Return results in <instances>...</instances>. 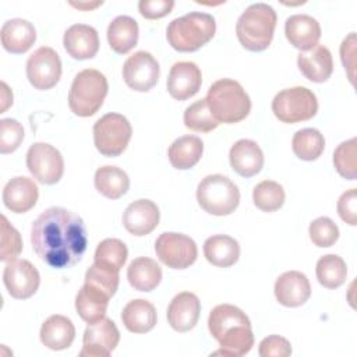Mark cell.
<instances>
[{
	"label": "cell",
	"instance_id": "1",
	"mask_svg": "<svg viewBox=\"0 0 357 357\" xmlns=\"http://www.w3.org/2000/svg\"><path fill=\"white\" fill-rule=\"evenodd\" d=\"M31 243L35 254L50 268H70L86 251V229L82 218L73 211L52 206L32 223Z\"/></svg>",
	"mask_w": 357,
	"mask_h": 357
},
{
	"label": "cell",
	"instance_id": "2",
	"mask_svg": "<svg viewBox=\"0 0 357 357\" xmlns=\"http://www.w3.org/2000/svg\"><path fill=\"white\" fill-rule=\"evenodd\" d=\"M208 328L220 346L213 354L240 357L254 346L251 322L245 312L231 304L216 305L208 318Z\"/></svg>",
	"mask_w": 357,
	"mask_h": 357
},
{
	"label": "cell",
	"instance_id": "3",
	"mask_svg": "<svg viewBox=\"0 0 357 357\" xmlns=\"http://www.w3.org/2000/svg\"><path fill=\"white\" fill-rule=\"evenodd\" d=\"M276 21V11L271 6L265 3L248 6L236 24L238 42L250 52H262L268 49L273 39Z\"/></svg>",
	"mask_w": 357,
	"mask_h": 357
},
{
	"label": "cell",
	"instance_id": "4",
	"mask_svg": "<svg viewBox=\"0 0 357 357\" xmlns=\"http://www.w3.org/2000/svg\"><path fill=\"white\" fill-rule=\"evenodd\" d=\"M206 102L213 119L220 124L244 120L251 110V100L243 86L230 78L213 82L206 93Z\"/></svg>",
	"mask_w": 357,
	"mask_h": 357
},
{
	"label": "cell",
	"instance_id": "5",
	"mask_svg": "<svg viewBox=\"0 0 357 357\" xmlns=\"http://www.w3.org/2000/svg\"><path fill=\"white\" fill-rule=\"evenodd\" d=\"M216 32L215 18L208 13H188L174 18L166 29L169 45L177 52H195L206 45Z\"/></svg>",
	"mask_w": 357,
	"mask_h": 357
},
{
	"label": "cell",
	"instance_id": "6",
	"mask_svg": "<svg viewBox=\"0 0 357 357\" xmlns=\"http://www.w3.org/2000/svg\"><path fill=\"white\" fill-rule=\"evenodd\" d=\"M107 89V79L100 71L95 68L79 71L73 79L68 92V106L71 112L79 117L93 116L102 107Z\"/></svg>",
	"mask_w": 357,
	"mask_h": 357
},
{
	"label": "cell",
	"instance_id": "7",
	"mask_svg": "<svg viewBox=\"0 0 357 357\" xmlns=\"http://www.w3.org/2000/svg\"><path fill=\"white\" fill-rule=\"evenodd\" d=\"M197 201L205 212L215 216H226L237 209L240 191L229 177L209 174L197 187Z\"/></svg>",
	"mask_w": 357,
	"mask_h": 357
},
{
	"label": "cell",
	"instance_id": "8",
	"mask_svg": "<svg viewBox=\"0 0 357 357\" xmlns=\"http://www.w3.org/2000/svg\"><path fill=\"white\" fill-rule=\"evenodd\" d=\"M272 112L282 123L296 124L312 119L318 112L315 93L305 86L280 91L272 100Z\"/></svg>",
	"mask_w": 357,
	"mask_h": 357
},
{
	"label": "cell",
	"instance_id": "9",
	"mask_svg": "<svg viewBox=\"0 0 357 357\" xmlns=\"http://www.w3.org/2000/svg\"><path fill=\"white\" fill-rule=\"evenodd\" d=\"M131 134L130 121L119 113H107L93 124L95 146L107 158L121 155L131 139Z\"/></svg>",
	"mask_w": 357,
	"mask_h": 357
},
{
	"label": "cell",
	"instance_id": "10",
	"mask_svg": "<svg viewBox=\"0 0 357 357\" xmlns=\"http://www.w3.org/2000/svg\"><path fill=\"white\" fill-rule=\"evenodd\" d=\"M155 251L158 258L172 269H185L198 257L195 241L185 234L174 231L162 233L155 241Z\"/></svg>",
	"mask_w": 357,
	"mask_h": 357
},
{
	"label": "cell",
	"instance_id": "11",
	"mask_svg": "<svg viewBox=\"0 0 357 357\" xmlns=\"http://www.w3.org/2000/svg\"><path fill=\"white\" fill-rule=\"evenodd\" d=\"M26 167L39 183L52 185L63 177L64 159L53 145L35 142L26 152Z\"/></svg>",
	"mask_w": 357,
	"mask_h": 357
},
{
	"label": "cell",
	"instance_id": "12",
	"mask_svg": "<svg viewBox=\"0 0 357 357\" xmlns=\"http://www.w3.org/2000/svg\"><path fill=\"white\" fill-rule=\"evenodd\" d=\"M26 77L35 89H52L61 77V60L56 50L47 46L36 49L26 60Z\"/></svg>",
	"mask_w": 357,
	"mask_h": 357
},
{
	"label": "cell",
	"instance_id": "13",
	"mask_svg": "<svg viewBox=\"0 0 357 357\" xmlns=\"http://www.w3.org/2000/svg\"><path fill=\"white\" fill-rule=\"evenodd\" d=\"M160 75V67L156 59L145 50L131 54L123 66V79L128 88L137 92H148L152 89Z\"/></svg>",
	"mask_w": 357,
	"mask_h": 357
},
{
	"label": "cell",
	"instance_id": "14",
	"mask_svg": "<svg viewBox=\"0 0 357 357\" xmlns=\"http://www.w3.org/2000/svg\"><path fill=\"white\" fill-rule=\"evenodd\" d=\"M82 342L79 357H109L120 342V332L110 318L103 317L93 324H88Z\"/></svg>",
	"mask_w": 357,
	"mask_h": 357
},
{
	"label": "cell",
	"instance_id": "15",
	"mask_svg": "<svg viewBox=\"0 0 357 357\" xmlns=\"http://www.w3.org/2000/svg\"><path fill=\"white\" fill-rule=\"evenodd\" d=\"M3 282L8 294L18 300L32 297L40 284L38 269L26 259H13L4 266Z\"/></svg>",
	"mask_w": 357,
	"mask_h": 357
},
{
	"label": "cell",
	"instance_id": "16",
	"mask_svg": "<svg viewBox=\"0 0 357 357\" xmlns=\"http://www.w3.org/2000/svg\"><path fill=\"white\" fill-rule=\"evenodd\" d=\"M202 84L199 67L192 61H178L170 68L167 77V92L177 100H185L194 96Z\"/></svg>",
	"mask_w": 357,
	"mask_h": 357
},
{
	"label": "cell",
	"instance_id": "17",
	"mask_svg": "<svg viewBox=\"0 0 357 357\" xmlns=\"http://www.w3.org/2000/svg\"><path fill=\"white\" fill-rule=\"evenodd\" d=\"M160 212L151 199H137L131 202L123 213V226L132 236H146L159 225Z\"/></svg>",
	"mask_w": 357,
	"mask_h": 357
},
{
	"label": "cell",
	"instance_id": "18",
	"mask_svg": "<svg viewBox=\"0 0 357 357\" xmlns=\"http://www.w3.org/2000/svg\"><path fill=\"white\" fill-rule=\"evenodd\" d=\"M275 297L284 307H300L311 296V284L307 276L298 271L282 273L275 282Z\"/></svg>",
	"mask_w": 357,
	"mask_h": 357
},
{
	"label": "cell",
	"instance_id": "19",
	"mask_svg": "<svg viewBox=\"0 0 357 357\" xmlns=\"http://www.w3.org/2000/svg\"><path fill=\"white\" fill-rule=\"evenodd\" d=\"M199 312V298L191 291H181L169 304L167 322L177 332H188L197 325Z\"/></svg>",
	"mask_w": 357,
	"mask_h": 357
},
{
	"label": "cell",
	"instance_id": "20",
	"mask_svg": "<svg viewBox=\"0 0 357 357\" xmlns=\"http://www.w3.org/2000/svg\"><path fill=\"white\" fill-rule=\"evenodd\" d=\"M63 45L73 59L88 60L95 57L99 50V36L93 26L74 24L64 32Z\"/></svg>",
	"mask_w": 357,
	"mask_h": 357
},
{
	"label": "cell",
	"instance_id": "21",
	"mask_svg": "<svg viewBox=\"0 0 357 357\" xmlns=\"http://www.w3.org/2000/svg\"><path fill=\"white\" fill-rule=\"evenodd\" d=\"M39 190L35 181L25 176L11 178L3 190V202L14 213H25L36 205Z\"/></svg>",
	"mask_w": 357,
	"mask_h": 357
},
{
	"label": "cell",
	"instance_id": "22",
	"mask_svg": "<svg viewBox=\"0 0 357 357\" xmlns=\"http://www.w3.org/2000/svg\"><path fill=\"white\" fill-rule=\"evenodd\" d=\"M284 33L290 45L305 52L318 45L321 38V25L311 15L294 14L286 20Z\"/></svg>",
	"mask_w": 357,
	"mask_h": 357
},
{
	"label": "cell",
	"instance_id": "23",
	"mask_svg": "<svg viewBox=\"0 0 357 357\" xmlns=\"http://www.w3.org/2000/svg\"><path fill=\"white\" fill-rule=\"evenodd\" d=\"M229 160L233 170L241 177H252L262 170L264 153L252 139H238L231 145Z\"/></svg>",
	"mask_w": 357,
	"mask_h": 357
},
{
	"label": "cell",
	"instance_id": "24",
	"mask_svg": "<svg viewBox=\"0 0 357 357\" xmlns=\"http://www.w3.org/2000/svg\"><path fill=\"white\" fill-rule=\"evenodd\" d=\"M297 66L301 74L312 82H325L333 71L331 50L324 45H317L310 50L301 52L297 57Z\"/></svg>",
	"mask_w": 357,
	"mask_h": 357
},
{
	"label": "cell",
	"instance_id": "25",
	"mask_svg": "<svg viewBox=\"0 0 357 357\" xmlns=\"http://www.w3.org/2000/svg\"><path fill=\"white\" fill-rule=\"evenodd\" d=\"M0 38L1 45L7 52L13 54H21L29 50L35 43L36 31L29 21L22 18H13L3 24Z\"/></svg>",
	"mask_w": 357,
	"mask_h": 357
},
{
	"label": "cell",
	"instance_id": "26",
	"mask_svg": "<svg viewBox=\"0 0 357 357\" xmlns=\"http://www.w3.org/2000/svg\"><path fill=\"white\" fill-rule=\"evenodd\" d=\"M40 342L50 350H64L71 346L75 337V328L64 315H50L40 328Z\"/></svg>",
	"mask_w": 357,
	"mask_h": 357
},
{
	"label": "cell",
	"instance_id": "27",
	"mask_svg": "<svg viewBox=\"0 0 357 357\" xmlns=\"http://www.w3.org/2000/svg\"><path fill=\"white\" fill-rule=\"evenodd\" d=\"M110 297L98 287L84 283L75 297V310L81 319L93 324L102 319L106 314Z\"/></svg>",
	"mask_w": 357,
	"mask_h": 357
},
{
	"label": "cell",
	"instance_id": "28",
	"mask_svg": "<svg viewBox=\"0 0 357 357\" xmlns=\"http://www.w3.org/2000/svg\"><path fill=\"white\" fill-rule=\"evenodd\" d=\"M156 310L152 303L144 298L131 300L121 312V321L132 333H146L156 325Z\"/></svg>",
	"mask_w": 357,
	"mask_h": 357
},
{
	"label": "cell",
	"instance_id": "29",
	"mask_svg": "<svg viewBox=\"0 0 357 357\" xmlns=\"http://www.w3.org/2000/svg\"><path fill=\"white\" fill-rule=\"evenodd\" d=\"M204 255L209 264L219 268H229L238 261L240 245L230 236H211L204 243Z\"/></svg>",
	"mask_w": 357,
	"mask_h": 357
},
{
	"label": "cell",
	"instance_id": "30",
	"mask_svg": "<svg viewBox=\"0 0 357 357\" xmlns=\"http://www.w3.org/2000/svg\"><path fill=\"white\" fill-rule=\"evenodd\" d=\"M204 153V142L195 135H183L169 146L167 156L174 169L187 170L194 167Z\"/></svg>",
	"mask_w": 357,
	"mask_h": 357
},
{
	"label": "cell",
	"instance_id": "31",
	"mask_svg": "<svg viewBox=\"0 0 357 357\" xmlns=\"http://www.w3.org/2000/svg\"><path fill=\"white\" fill-rule=\"evenodd\" d=\"M107 42L113 52L128 53L138 42V24L132 17L119 15L107 26Z\"/></svg>",
	"mask_w": 357,
	"mask_h": 357
},
{
	"label": "cell",
	"instance_id": "32",
	"mask_svg": "<svg viewBox=\"0 0 357 357\" xmlns=\"http://www.w3.org/2000/svg\"><path fill=\"white\" fill-rule=\"evenodd\" d=\"M128 283L138 291H152L162 280V269L156 261L138 257L127 268Z\"/></svg>",
	"mask_w": 357,
	"mask_h": 357
},
{
	"label": "cell",
	"instance_id": "33",
	"mask_svg": "<svg viewBox=\"0 0 357 357\" xmlns=\"http://www.w3.org/2000/svg\"><path fill=\"white\" fill-rule=\"evenodd\" d=\"M95 188L110 199L121 198L130 188L127 173L117 166H102L95 172Z\"/></svg>",
	"mask_w": 357,
	"mask_h": 357
},
{
	"label": "cell",
	"instance_id": "34",
	"mask_svg": "<svg viewBox=\"0 0 357 357\" xmlns=\"http://www.w3.org/2000/svg\"><path fill=\"white\" fill-rule=\"evenodd\" d=\"M128 250L127 245L119 238H105L100 241L95 250L93 259L98 266L110 271L120 272L123 265L127 261Z\"/></svg>",
	"mask_w": 357,
	"mask_h": 357
},
{
	"label": "cell",
	"instance_id": "35",
	"mask_svg": "<svg viewBox=\"0 0 357 357\" xmlns=\"http://www.w3.org/2000/svg\"><path fill=\"white\" fill-rule=\"evenodd\" d=\"M291 148L298 159L312 162L322 155L325 138L317 128H303L293 135Z\"/></svg>",
	"mask_w": 357,
	"mask_h": 357
},
{
	"label": "cell",
	"instance_id": "36",
	"mask_svg": "<svg viewBox=\"0 0 357 357\" xmlns=\"http://www.w3.org/2000/svg\"><path fill=\"white\" fill-rule=\"evenodd\" d=\"M315 273L321 286L326 289H337L346 282L347 266L342 257L328 254L318 259Z\"/></svg>",
	"mask_w": 357,
	"mask_h": 357
},
{
	"label": "cell",
	"instance_id": "37",
	"mask_svg": "<svg viewBox=\"0 0 357 357\" xmlns=\"http://www.w3.org/2000/svg\"><path fill=\"white\" fill-rule=\"evenodd\" d=\"M284 190L273 180H264L258 183L252 190L254 205L262 212H275L284 204Z\"/></svg>",
	"mask_w": 357,
	"mask_h": 357
},
{
	"label": "cell",
	"instance_id": "38",
	"mask_svg": "<svg viewBox=\"0 0 357 357\" xmlns=\"http://www.w3.org/2000/svg\"><path fill=\"white\" fill-rule=\"evenodd\" d=\"M184 126L197 132H209L215 130L219 123L213 119L206 99H199L185 109Z\"/></svg>",
	"mask_w": 357,
	"mask_h": 357
},
{
	"label": "cell",
	"instance_id": "39",
	"mask_svg": "<svg viewBox=\"0 0 357 357\" xmlns=\"http://www.w3.org/2000/svg\"><path fill=\"white\" fill-rule=\"evenodd\" d=\"M336 172L347 180L357 178V139L351 138L337 145L333 152Z\"/></svg>",
	"mask_w": 357,
	"mask_h": 357
},
{
	"label": "cell",
	"instance_id": "40",
	"mask_svg": "<svg viewBox=\"0 0 357 357\" xmlns=\"http://www.w3.org/2000/svg\"><path fill=\"white\" fill-rule=\"evenodd\" d=\"M311 241L321 248L332 247L339 238V227L336 223L326 216L317 218L310 223L308 227Z\"/></svg>",
	"mask_w": 357,
	"mask_h": 357
},
{
	"label": "cell",
	"instance_id": "41",
	"mask_svg": "<svg viewBox=\"0 0 357 357\" xmlns=\"http://www.w3.org/2000/svg\"><path fill=\"white\" fill-rule=\"evenodd\" d=\"M22 251V240L18 230L10 225L7 218L1 215V240L0 259L4 262L15 259Z\"/></svg>",
	"mask_w": 357,
	"mask_h": 357
},
{
	"label": "cell",
	"instance_id": "42",
	"mask_svg": "<svg viewBox=\"0 0 357 357\" xmlns=\"http://www.w3.org/2000/svg\"><path fill=\"white\" fill-rule=\"evenodd\" d=\"M119 280L120 278L117 272L106 271L98 266L96 264H92L85 273V283L98 287L109 297H113L116 294V290L119 287Z\"/></svg>",
	"mask_w": 357,
	"mask_h": 357
},
{
	"label": "cell",
	"instance_id": "43",
	"mask_svg": "<svg viewBox=\"0 0 357 357\" xmlns=\"http://www.w3.org/2000/svg\"><path fill=\"white\" fill-rule=\"evenodd\" d=\"M24 128L14 119L0 120V153H11L21 145Z\"/></svg>",
	"mask_w": 357,
	"mask_h": 357
},
{
	"label": "cell",
	"instance_id": "44",
	"mask_svg": "<svg viewBox=\"0 0 357 357\" xmlns=\"http://www.w3.org/2000/svg\"><path fill=\"white\" fill-rule=\"evenodd\" d=\"M258 354L261 357H287L291 354V344L279 335H271L259 343Z\"/></svg>",
	"mask_w": 357,
	"mask_h": 357
},
{
	"label": "cell",
	"instance_id": "45",
	"mask_svg": "<svg viewBox=\"0 0 357 357\" xmlns=\"http://www.w3.org/2000/svg\"><path fill=\"white\" fill-rule=\"evenodd\" d=\"M337 213L343 222L350 226L357 225V191L350 188L343 192L337 201Z\"/></svg>",
	"mask_w": 357,
	"mask_h": 357
},
{
	"label": "cell",
	"instance_id": "46",
	"mask_svg": "<svg viewBox=\"0 0 357 357\" xmlns=\"http://www.w3.org/2000/svg\"><path fill=\"white\" fill-rule=\"evenodd\" d=\"M174 1L172 0H141L138 10L146 20H159L172 13Z\"/></svg>",
	"mask_w": 357,
	"mask_h": 357
},
{
	"label": "cell",
	"instance_id": "47",
	"mask_svg": "<svg viewBox=\"0 0 357 357\" xmlns=\"http://www.w3.org/2000/svg\"><path fill=\"white\" fill-rule=\"evenodd\" d=\"M356 33L350 32L347 38L343 39L340 46V59L344 66V70H347L349 79L351 84H354V63H356Z\"/></svg>",
	"mask_w": 357,
	"mask_h": 357
},
{
	"label": "cell",
	"instance_id": "48",
	"mask_svg": "<svg viewBox=\"0 0 357 357\" xmlns=\"http://www.w3.org/2000/svg\"><path fill=\"white\" fill-rule=\"evenodd\" d=\"M1 107L0 113H4L10 105H13V93L6 82H1Z\"/></svg>",
	"mask_w": 357,
	"mask_h": 357
},
{
	"label": "cell",
	"instance_id": "49",
	"mask_svg": "<svg viewBox=\"0 0 357 357\" xmlns=\"http://www.w3.org/2000/svg\"><path fill=\"white\" fill-rule=\"evenodd\" d=\"M73 7L75 8H81V10H88V8H95L98 6L102 4V1H96V3H70Z\"/></svg>",
	"mask_w": 357,
	"mask_h": 357
}]
</instances>
